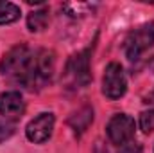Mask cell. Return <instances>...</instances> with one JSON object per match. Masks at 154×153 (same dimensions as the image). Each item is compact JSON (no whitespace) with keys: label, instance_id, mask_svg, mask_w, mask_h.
<instances>
[{"label":"cell","instance_id":"cell-3","mask_svg":"<svg viewBox=\"0 0 154 153\" xmlns=\"http://www.w3.org/2000/svg\"><path fill=\"white\" fill-rule=\"evenodd\" d=\"M54 69H56V58L52 50L41 49L36 54H32V63H31V72L27 77L25 86L27 88H34L41 86L45 83H48L54 76Z\"/></svg>","mask_w":154,"mask_h":153},{"label":"cell","instance_id":"cell-15","mask_svg":"<svg viewBox=\"0 0 154 153\" xmlns=\"http://www.w3.org/2000/svg\"><path fill=\"white\" fill-rule=\"evenodd\" d=\"M93 153H109V151L106 150V146H104L102 142H97V144H95V150H93Z\"/></svg>","mask_w":154,"mask_h":153},{"label":"cell","instance_id":"cell-7","mask_svg":"<svg viewBox=\"0 0 154 153\" xmlns=\"http://www.w3.org/2000/svg\"><path fill=\"white\" fill-rule=\"evenodd\" d=\"M54 121H56L54 114H50V112H43L38 117H34L25 128L27 139L34 144H43L45 141H48L52 135V130H54Z\"/></svg>","mask_w":154,"mask_h":153},{"label":"cell","instance_id":"cell-2","mask_svg":"<svg viewBox=\"0 0 154 153\" xmlns=\"http://www.w3.org/2000/svg\"><path fill=\"white\" fill-rule=\"evenodd\" d=\"M90 58H91V47H86L74 54L65 69V81L68 88H84L91 81V72H90Z\"/></svg>","mask_w":154,"mask_h":153},{"label":"cell","instance_id":"cell-16","mask_svg":"<svg viewBox=\"0 0 154 153\" xmlns=\"http://www.w3.org/2000/svg\"><path fill=\"white\" fill-rule=\"evenodd\" d=\"M145 103H154V92H152V96H151V97H149V99H147Z\"/></svg>","mask_w":154,"mask_h":153},{"label":"cell","instance_id":"cell-9","mask_svg":"<svg viewBox=\"0 0 154 153\" xmlns=\"http://www.w3.org/2000/svg\"><path fill=\"white\" fill-rule=\"evenodd\" d=\"M91 122H93V108L91 106H82L74 115H70V119H68V124L72 126V130L75 133L86 132Z\"/></svg>","mask_w":154,"mask_h":153},{"label":"cell","instance_id":"cell-4","mask_svg":"<svg viewBox=\"0 0 154 153\" xmlns=\"http://www.w3.org/2000/svg\"><path fill=\"white\" fill-rule=\"evenodd\" d=\"M154 45V22L143 24L131 31L124 41V52L129 61H136L147 49Z\"/></svg>","mask_w":154,"mask_h":153},{"label":"cell","instance_id":"cell-1","mask_svg":"<svg viewBox=\"0 0 154 153\" xmlns=\"http://www.w3.org/2000/svg\"><path fill=\"white\" fill-rule=\"evenodd\" d=\"M31 63H32V52L29 50L25 43H18L9 52L4 54L0 61V72L25 86L29 72H31Z\"/></svg>","mask_w":154,"mask_h":153},{"label":"cell","instance_id":"cell-6","mask_svg":"<svg viewBox=\"0 0 154 153\" xmlns=\"http://www.w3.org/2000/svg\"><path fill=\"white\" fill-rule=\"evenodd\" d=\"M109 141L116 146H124L134 137V119L127 114H116L109 119L106 126Z\"/></svg>","mask_w":154,"mask_h":153},{"label":"cell","instance_id":"cell-5","mask_svg":"<svg viewBox=\"0 0 154 153\" xmlns=\"http://www.w3.org/2000/svg\"><path fill=\"white\" fill-rule=\"evenodd\" d=\"M127 90L125 74L120 63H109L102 76V94L108 99H120Z\"/></svg>","mask_w":154,"mask_h":153},{"label":"cell","instance_id":"cell-11","mask_svg":"<svg viewBox=\"0 0 154 153\" xmlns=\"http://www.w3.org/2000/svg\"><path fill=\"white\" fill-rule=\"evenodd\" d=\"M20 18V7L11 2H0V25L13 24Z\"/></svg>","mask_w":154,"mask_h":153},{"label":"cell","instance_id":"cell-10","mask_svg":"<svg viewBox=\"0 0 154 153\" xmlns=\"http://www.w3.org/2000/svg\"><path fill=\"white\" fill-rule=\"evenodd\" d=\"M48 15H50V13H48L47 7H41L38 11L29 13V16H27V27H29V31H32V33L43 31V29L48 25V18H50Z\"/></svg>","mask_w":154,"mask_h":153},{"label":"cell","instance_id":"cell-14","mask_svg":"<svg viewBox=\"0 0 154 153\" xmlns=\"http://www.w3.org/2000/svg\"><path fill=\"white\" fill-rule=\"evenodd\" d=\"M13 135V124H5V122H0V142L5 141L7 137Z\"/></svg>","mask_w":154,"mask_h":153},{"label":"cell","instance_id":"cell-8","mask_svg":"<svg viewBox=\"0 0 154 153\" xmlns=\"http://www.w3.org/2000/svg\"><path fill=\"white\" fill-rule=\"evenodd\" d=\"M23 97L20 92H5L0 96V114L7 119H14L23 114Z\"/></svg>","mask_w":154,"mask_h":153},{"label":"cell","instance_id":"cell-12","mask_svg":"<svg viewBox=\"0 0 154 153\" xmlns=\"http://www.w3.org/2000/svg\"><path fill=\"white\" fill-rule=\"evenodd\" d=\"M140 128L145 133H152L154 132V110H147L140 114Z\"/></svg>","mask_w":154,"mask_h":153},{"label":"cell","instance_id":"cell-13","mask_svg":"<svg viewBox=\"0 0 154 153\" xmlns=\"http://www.w3.org/2000/svg\"><path fill=\"white\" fill-rule=\"evenodd\" d=\"M118 153H142V146L138 142H125L124 146H120Z\"/></svg>","mask_w":154,"mask_h":153}]
</instances>
